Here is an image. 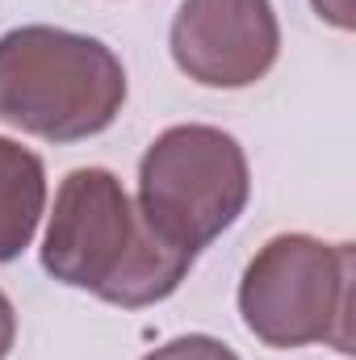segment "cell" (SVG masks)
Wrapping results in <instances>:
<instances>
[{"mask_svg":"<svg viewBox=\"0 0 356 360\" xmlns=\"http://www.w3.org/2000/svg\"><path fill=\"white\" fill-rule=\"evenodd\" d=\"M143 360H239V356L214 335H180V340H168L164 348L147 352Z\"/></svg>","mask_w":356,"mask_h":360,"instance_id":"52a82bcc","label":"cell"},{"mask_svg":"<svg viewBox=\"0 0 356 360\" xmlns=\"http://www.w3.org/2000/svg\"><path fill=\"white\" fill-rule=\"evenodd\" d=\"M314 4V13L327 21V25H336V30H352L356 25V4L352 0H310Z\"/></svg>","mask_w":356,"mask_h":360,"instance_id":"ba28073f","label":"cell"},{"mask_svg":"<svg viewBox=\"0 0 356 360\" xmlns=\"http://www.w3.org/2000/svg\"><path fill=\"white\" fill-rule=\"evenodd\" d=\"M177 68L201 89H248L281 55L272 0H180L168 34Z\"/></svg>","mask_w":356,"mask_h":360,"instance_id":"5b68a950","label":"cell"},{"mask_svg":"<svg viewBox=\"0 0 356 360\" xmlns=\"http://www.w3.org/2000/svg\"><path fill=\"white\" fill-rule=\"evenodd\" d=\"M252 197L243 147L218 126H172L139 164V214L172 248H210Z\"/></svg>","mask_w":356,"mask_h":360,"instance_id":"277c9868","label":"cell"},{"mask_svg":"<svg viewBox=\"0 0 356 360\" xmlns=\"http://www.w3.org/2000/svg\"><path fill=\"white\" fill-rule=\"evenodd\" d=\"M352 243L314 235H272L248 260L239 314L268 348L331 344L352 352Z\"/></svg>","mask_w":356,"mask_h":360,"instance_id":"3957f363","label":"cell"},{"mask_svg":"<svg viewBox=\"0 0 356 360\" xmlns=\"http://www.w3.org/2000/svg\"><path fill=\"white\" fill-rule=\"evenodd\" d=\"M126 105L122 59L89 34L21 25L0 38V122L46 143H80Z\"/></svg>","mask_w":356,"mask_h":360,"instance_id":"7a4b0ae2","label":"cell"},{"mask_svg":"<svg viewBox=\"0 0 356 360\" xmlns=\"http://www.w3.org/2000/svg\"><path fill=\"white\" fill-rule=\"evenodd\" d=\"M13 340H17V310L4 297V289H0V360L13 352Z\"/></svg>","mask_w":356,"mask_h":360,"instance_id":"9c48e42d","label":"cell"},{"mask_svg":"<svg viewBox=\"0 0 356 360\" xmlns=\"http://www.w3.org/2000/svg\"><path fill=\"white\" fill-rule=\"evenodd\" d=\"M193 260L147 226L113 172L76 168L63 176L42 239V269L55 281L139 310L172 297Z\"/></svg>","mask_w":356,"mask_h":360,"instance_id":"6da1fadb","label":"cell"},{"mask_svg":"<svg viewBox=\"0 0 356 360\" xmlns=\"http://www.w3.org/2000/svg\"><path fill=\"white\" fill-rule=\"evenodd\" d=\"M46 214V168L42 160L0 134V264L21 256Z\"/></svg>","mask_w":356,"mask_h":360,"instance_id":"8992f818","label":"cell"}]
</instances>
